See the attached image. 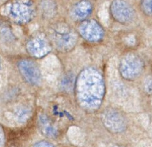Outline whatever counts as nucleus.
Returning <instances> with one entry per match:
<instances>
[{"label": "nucleus", "mask_w": 152, "mask_h": 147, "mask_svg": "<svg viewBox=\"0 0 152 147\" xmlns=\"http://www.w3.org/2000/svg\"><path fill=\"white\" fill-rule=\"evenodd\" d=\"M74 91L79 106L86 112H94L100 108L105 95V83L102 73L89 67L76 78Z\"/></svg>", "instance_id": "f257e3e1"}, {"label": "nucleus", "mask_w": 152, "mask_h": 147, "mask_svg": "<svg viewBox=\"0 0 152 147\" xmlns=\"http://www.w3.org/2000/svg\"><path fill=\"white\" fill-rule=\"evenodd\" d=\"M110 9L114 20L121 24H127L134 20V9L124 0H113Z\"/></svg>", "instance_id": "423d86ee"}, {"label": "nucleus", "mask_w": 152, "mask_h": 147, "mask_svg": "<svg viewBox=\"0 0 152 147\" xmlns=\"http://www.w3.org/2000/svg\"><path fill=\"white\" fill-rule=\"evenodd\" d=\"M26 49L31 56L36 58H41L48 54L51 51L49 42L40 37H35L28 41Z\"/></svg>", "instance_id": "1a4fd4ad"}, {"label": "nucleus", "mask_w": 152, "mask_h": 147, "mask_svg": "<svg viewBox=\"0 0 152 147\" xmlns=\"http://www.w3.org/2000/svg\"><path fill=\"white\" fill-rule=\"evenodd\" d=\"M4 141H5V139H4L3 130V128L1 127V147H3Z\"/></svg>", "instance_id": "dca6fc26"}, {"label": "nucleus", "mask_w": 152, "mask_h": 147, "mask_svg": "<svg viewBox=\"0 0 152 147\" xmlns=\"http://www.w3.org/2000/svg\"><path fill=\"white\" fill-rule=\"evenodd\" d=\"M32 147H55L53 144L50 143L49 141L42 140L36 143Z\"/></svg>", "instance_id": "2eb2a0df"}, {"label": "nucleus", "mask_w": 152, "mask_h": 147, "mask_svg": "<svg viewBox=\"0 0 152 147\" xmlns=\"http://www.w3.org/2000/svg\"><path fill=\"white\" fill-rule=\"evenodd\" d=\"M75 79H74V76L71 75H67L64 77L62 80V87L65 91H67L71 89V87H73L74 89Z\"/></svg>", "instance_id": "f8f14e48"}, {"label": "nucleus", "mask_w": 152, "mask_h": 147, "mask_svg": "<svg viewBox=\"0 0 152 147\" xmlns=\"http://www.w3.org/2000/svg\"><path fill=\"white\" fill-rule=\"evenodd\" d=\"M113 147H122V146H118V145H115V146H113Z\"/></svg>", "instance_id": "f3484780"}, {"label": "nucleus", "mask_w": 152, "mask_h": 147, "mask_svg": "<svg viewBox=\"0 0 152 147\" xmlns=\"http://www.w3.org/2000/svg\"><path fill=\"white\" fill-rule=\"evenodd\" d=\"M33 13L32 3L29 0H17L10 8V14L14 21L19 23L29 22L33 16Z\"/></svg>", "instance_id": "0eeeda50"}, {"label": "nucleus", "mask_w": 152, "mask_h": 147, "mask_svg": "<svg viewBox=\"0 0 152 147\" xmlns=\"http://www.w3.org/2000/svg\"><path fill=\"white\" fill-rule=\"evenodd\" d=\"M92 4L88 0H82L75 4L72 9L73 16L79 20H83L92 12Z\"/></svg>", "instance_id": "9d476101"}, {"label": "nucleus", "mask_w": 152, "mask_h": 147, "mask_svg": "<svg viewBox=\"0 0 152 147\" xmlns=\"http://www.w3.org/2000/svg\"><path fill=\"white\" fill-rule=\"evenodd\" d=\"M84 20L79 28L80 34L89 42L100 41L104 36V32L100 25L94 20Z\"/></svg>", "instance_id": "6e6552de"}, {"label": "nucleus", "mask_w": 152, "mask_h": 147, "mask_svg": "<svg viewBox=\"0 0 152 147\" xmlns=\"http://www.w3.org/2000/svg\"><path fill=\"white\" fill-rule=\"evenodd\" d=\"M38 124L40 130L45 136L48 138H55L57 136V130L56 127L52 124L51 121L45 114H41L39 116Z\"/></svg>", "instance_id": "9b49d317"}, {"label": "nucleus", "mask_w": 152, "mask_h": 147, "mask_svg": "<svg viewBox=\"0 0 152 147\" xmlns=\"http://www.w3.org/2000/svg\"><path fill=\"white\" fill-rule=\"evenodd\" d=\"M101 116L103 125L108 131L118 133L126 129V121L124 116L115 109H105Z\"/></svg>", "instance_id": "7ed1b4c3"}, {"label": "nucleus", "mask_w": 152, "mask_h": 147, "mask_svg": "<svg viewBox=\"0 0 152 147\" xmlns=\"http://www.w3.org/2000/svg\"><path fill=\"white\" fill-rule=\"evenodd\" d=\"M52 39L60 51L72 50L77 42V37L67 25H56L52 33Z\"/></svg>", "instance_id": "f03ea898"}, {"label": "nucleus", "mask_w": 152, "mask_h": 147, "mask_svg": "<svg viewBox=\"0 0 152 147\" xmlns=\"http://www.w3.org/2000/svg\"><path fill=\"white\" fill-rule=\"evenodd\" d=\"M141 8L146 15L152 16V0H141Z\"/></svg>", "instance_id": "ddd939ff"}, {"label": "nucleus", "mask_w": 152, "mask_h": 147, "mask_svg": "<svg viewBox=\"0 0 152 147\" xmlns=\"http://www.w3.org/2000/svg\"><path fill=\"white\" fill-rule=\"evenodd\" d=\"M28 111L24 108L18 109L17 111V117L19 121H23L28 117Z\"/></svg>", "instance_id": "4468645a"}, {"label": "nucleus", "mask_w": 152, "mask_h": 147, "mask_svg": "<svg viewBox=\"0 0 152 147\" xmlns=\"http://www.w3.org/2000/svg\"><path fill=\"white\" fill-rule=\"evenodd\" d=\"M142 63L138 57L129 54L124 58L120 63L119 70L122 77L127 80L136 79L141 74Z\"/></svg>", "instance_id": "20e7f679"}, {"label": "nucleus", "mask_w": 152, "mask_h": 147, "mask_svg": "<svg viewBox=\"0 0 152 147\" xmlns=\"http://www.w3.org/2000/svg\"><path fill=\"white\" fill-rule=\"evenodd\" d=\"M18 69L22 77L29 85H39L41 81V73L39 66L30 59H22L19 61Z\"/></svg>", "instance_id": "39448f33"}]
</instances>
